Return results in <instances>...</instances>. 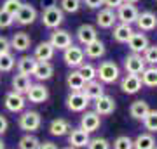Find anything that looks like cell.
<instances>
[{
  "mask_svg": "<svg viewBox=\"0 0 157 149\" xmlns=\"http://www.w3.org/2000/svg\"><path fill=\"white\" fill-rule=\"evenodd\" d=\"M119 75V66L113 61H103L100 66L96 68V76L100 78L101 83H113L117 82Z\"/></svg>",
  "mask_w": 157,
  "mask_h": 149,
  "instance_id": "6da1fadb",
  "label": "cell"
},
{
  "mask_svg": "<svg viewBox=\"0 0 157 149\" xmlns=\"http://www.w3.org/2000/svg\"><path fill=\"white\" fill-rule=\"evenodd\" d=\"M65 19V12L59 9L58 5H51V7H44L42 11V23L45 28L49 30H56Z\"/></svg>",
  "mask_w": 157,
  "mask_h": 149,
  "instance_id": "7a4b0ae2",
  "label": "cell"
},
{
  "mask_svg": "<svg viewBox=\"0 0 157 149\" xmlns=\"http://www.w3.org/2000/svg\"><path fill=\"white\" fill-rule=\"evenodd\" d=\"M19 128L25 130V132H35L39 130L40 125H42V118L37 111H25L21 116H19V122H17Z\"/></svg>",
  "mask_w": 157,
  "mask_h": 149,
  "instance_id": "3957f363",
  "label": "cell"
},
{
  "mask_svg": "<svg viewBox=\"0 0 157 149\" xmlns=\"http://www.w3.org/2000/svg\"><path fill=\"white\" fill-rule=\"evenodd\" d=\"M138 14H140V11L136 9L135 4H128V2H122L117 7V12H115L117 19L121 23H124V24H133V23H136Z\"/></svg>",
  "mask_w": 157,
  "mask_h": 149,
  "instance_id": "277c9868",
  "label": "cell"
},
{
  "mask_svg": "<svg viewBox=\"0 0 157 149\" xmlns=\"http://www.w3.org/2000/svg\"><path fill=\"white\" fill-rule=\"evenodd\" d=\"M84 49L82 47H77V45H70V47H67L65 49V52H63V59H65V62H67V66L70 68H78L82 62H84Z\"/></svg>",
  "mask_w": 157,
  "mask_h": 149,
  "instance_id": "5b68a950",
  "label": "cell"
},
{
  "mask_svg": "<svg viewBox=\"0 0 157 149\" xmlns=\"http://www.w3.org/2000/svg\"><path fill=\"white\" fill-rule=\"evenodd\" d=\"M147 68L145 59L141 57V54H131L124 59V69L128 75H141V71Z\"/></svg>",
  "mask_w": 157,
  "mask_h": 149,
  "instance_id": "8992f818",
  "label": "cell"
},
{
  "mask_svg": "<svg viewBox=\"0 0 157 149\" xmlns=\"http://www.w3.org/2000/svg\"><path fill=\"white\" fill-rule=\"evenodd\" d=\"M35 19H37V11H35V7L30 5V4H21L17 14L14 16V21H16L17 24H21V26H28V24H32Z\"/></svg>",
  "mask_w": 157,
  "mask_h": 149,
  "instance_id": "52a82bcc",
  "label": "cell"
},
{
  "mask_svg": "<svg viewBox=\"0 0 157 149\" xmlns=\"http://www.w3.org/2000/svg\"><path fill=\"white\" fill-rule=\"evenodd\" d=\"M47 97H49V90L40 83H32L30 88L26 90V99L33 104H42L47 101Z\"/></svg>",
  "mask_w": 157,
  "mask_h": 149,
  "instance_id": "ba28073f",
  "label": "cell"
},
{
  "mask_svg": "<svg viewBox=\"0 0 157 149\" xmlns=\"http://www.w3.org/2000/svg\"><path fill=\"white\" fill-rule=\"evenodd\" d=\"M51 45L54 47V49H59V50H65L67 47L73 44L72 42V35L68 33L67 30H54L52 33H51Z\"/></svg>",
  "mask_w": 157,
  "mask_h": 149,
  "instance_id": "9c48e42d",
  "label": "cell"
},
{
  "mask_svg": "<svg viewBox=\"0 0 157 149\" xmlns=\"http://www.w3.org/2000/svg\"><path fill=\"white\" fill-rule=\"evenodd\" d=\"M89 104V99L82 94V90L80 92H70V95L67 97V106L68 109L73 111V113H80V111H84Z\"/></svg>",
  "mask_w": 157,
  "mask_h": 149,
  "instance_id": "30bf717a",
  "label": "cell"
},
{
  "mask_svg": "<svg viewBox=\"0 0 157 149\" xmlns=\"http://www.w3.org/2000/svg\"><path fill=\"white\" fill-rule=\"evenodd\" d=\"M113 111H115V101H113V97L103 94L101 97H98L94 101V113H98L100 116H108V115H112Z\"/></svg>",
  "mask_w": 157,
  "mask_h": 149,
  "instance_id": "8fae6325",
  "label": "cell"
},
{
  "mask_svg": "<svg viewBox=\"0 0 157 149\" xmlns=\"http://www.w3.org/2000/svg\"><path fill=\"white\" fill-rule=\"evenodd\" d=\"M89 142V133L82 130V128H70V132H68V144L72 146V147L78 149V147H86Z\"/></svg>",
  "mask_w": 157,
  "mask_h": 149,
  "instance_id": "7c38bea8",
  "label": "cell"
},
{
  "mask_svg": "<svg viewBox=\"0 0 157 149\" xmlns=\"http://www.w3.org/2000/svg\"><path fill=\"white\" fill-rule=\"evenodd\" d=\"M6 108L7 111H11V113H19V111L25 109V106H26V99L23 97V94H17V92H9L6 95Z\"/></svg>",
  "mask_w": 157,
  "mask_h": 149,
  "instance_id": "4fadbf2b",
  "label": "cell"
},
{
  "mask_svg": "<svg viewBox=\"0 0 157 149\" xmlns=\"http://www.w3.org/2000/svg\"><path fill=\"white\" fill-rule=\"evenodd\" d=\"M100 125H101L100 115H98V113H94V111H87V113H84V115H82V118H80V128H82V130H86L87 133L96 132V130L100 128Z\"/></svg>",
  "mask_w": 157,
  "mask_h": 149,
  "instance_id": "5bb4252c",
  "label": "cell"
},
{
  "mask_svg": "<svg viewBox=\"0 0 157 149\" xmlns=\"http://www.w3.org/2000/svg\"><path fill=\"white\" fill-rule=\"evenodd\" d=\"M141 78L140 75H126L121 80V88H122L124 94H136L141 90Z\"/></svg>",
  "mask_w": 157,
  "mask_h": 149,
  "instance_id": "9a60e30c",
  "label": "cell"
},
{
  "mask_svg": "<svg viewBox=\"0 0 157 149\" xmlns=\"http://www.w3.org/2000/svg\"><path fill=\"white\" fill-rule=\"evenodd\" d=\"M136 26L140 28V31H152L157 28V16L150 11L141 12L136 17Z\"/></svg>",
  "mask_w": 157,
  "mask_h": 149,
  "instance_id": "2e32d148",
  "label": "cell"
},
{
  "mask_svg": "<svg viewBox=\"0 0 157 149\" xmlns=\"http://www.w3.org/2000/svg\"><path fill=\"white\" fill-rule=\"evenodd\" d=\"M148 38H147V35L143 33H133L131 35V38L128 40V47L131 49L133 54H143V50L148 47Z\"/></svg>",
  "mask_w": 157,
  "mask_h": 149,
  "instance_id": "e0dca14e",
  "label": "cell"
},
{
  "mask_svg": "<svg viewBox=\"0 0 157 149\" xmlns=\"http://www.w3.org/2000/svg\"><path fill=\"white\" fill-rule=\"evenodd\" d=\"M9 42H11V49L17 50V52H25V50L30 49L32 38H30L28 33H25V31H17V33L12 35V38L9 40Z\"/></svg>",
  "mask_w": 157,
  "mask_h": 149,
  "instance_id": "ac0fdd59",
  "label": "cell"
},
{
  "mask_svg": "<svg viewBox=\"0 0 157 149\" xmlns=\"http://www.w3.org/2000/svg\"><path fill=\"white\" fill-rule=\"evenodd\" d=\"M32 75H33L37 80H40V82L49 80V78L54 75V66H52L49 61H37V64H35Z\"/></svg>",
  "mask_w": 157,
  "mask_h": 149,
  "instance_id": "d6986e66",
  "label": "cell"
},
{
  "mask_svg": "<svg viewBox=\"0 0 157 149\" xmlns=\"http://www.w3.org/2000/svg\"><path fill=\"white\" fill-rule=\"evenodd\" d=\"M96 38H98V31H96V28L93 26V24H82V26H78L77 40L82 45L91 44V42H94Z\"/></svg>",
  "mask_w": 157,
  "mask_h": 149,
  "instance_id": "ffe728a7",
  "label": "cell"
},
{
  "mask_svg": "<svg viewBox=\"0 0 157 149\" xmlns=\"http://www.w3.org/2000/svg\"><path fill=\"white\" fill-rule=\"evenodd\" d=\"M82 94H84L89 101H96L98 97H101V95L105 94L103 83L98 82V80H91V82H87L84 85V88H82Z\"/></svg>",
  "mask_w": 157,
  "mask_h": 149,
  "instance_id": "44dd1931",
  "label": "cell"
},
{
  "mask_svg": "<svg viewBox=\"0 0 157 149\" xmlns=\"http://www.w3.org/2000/svg\"><path fill=\"white\" fill-rule=\"evenodd\" d=\"M115 21H117V16H115V12L112 11V9H101L100 12H98V16H96V23H98V26L100 28H105V30H108V28H112L113 24H115Z\"/></svg>",
  "mask_w": 157,
  "mask_h": 149,
  "instance_id": "7402d4cb",
  "label": "cell"
},
{
  "mask_svg": "<svg viewBox=\"0 0 157 149\" xmlns=\"http://www.w3.org/2000/svg\"><path fill=\"white\" fill-rule=\"evenodd\" d=\"M54 47L51 45V42H40L37 47H35V54L33 57L37 61H51L54 57Z\"/></svg>",
  "mask_w": 157,
  "mask_h": 149,
  "instance_id": "603a6c76",
  "label": "cell"
},
{
  "mask_svg": "<svg viewBox=\"0 0 157 149\" xmlns=\"http://www.w3.org/2000/svg\"><path fill=\"white\" fill-rule=\"evenodd\" d=\"M84 55H87L89 59H100L101 55H105L107 49H105V44L101 42L100 38H96L94 42H91V44L84 45Z\"/></svg>",
  "mask_w": 157,
  "mask_h": 149,
  "instance_id": "cb8c5ba5",
  "label": "cell"
},
{
  "mask_svg": "<svg viewBox=\"0 0 157 149\" xmlns=\"http://www.w3.org/2000/svg\"><path fill=\"white\" fill-rule=\"evenodd\" d=\"M135 33V30L131 24H117V26L113 28V40L119 42V44H128V40L131 38V35Z\"/></svg>",
  "mask_w": 157,
  "mask_h": 149,
  "instance_id": "d4e9b609",
  "label": "cell"
},
{
  "mask_svg": "<svg viewBox=\"0 0 157 149\" xmlns=\"http://www.w3.org/2000/svg\"><path fill=\"white\" fill-rule=\"evenodd\" d=\"M35 64H37V59H35L33 55H23V57H19L16 61L17 73H21V75H32Z\"/></svg>",
  "mask_w": 157,
  "mask_h": 149,
  "instance_id": "484cf974",
  "label": "cell"
},
{
  "mask_svg": "<svg viewBox=\"0 0 157 149\" xmlns=\"http://www.w3.org/2000/svg\"><path fill=\"white\" fill-rule=\"evenodd\" d=\"M70 122L65 120V118H56V120H52L51 122V127H49V132L52 135H56V137H61V135H67L70 132Z\"/></svg>",
  "mask_w": 157,
  "mask_h": 149,
  "instance_id": "4316f807",
  "label": "cell"
},
{
  "mask_svg": "<svg viewBox=\"0 0 157 149\" xmlns=\"http://www.w3.org/2000/svg\"><path fill=\"white\" fill-rule=\"evenodd\" d=\"M32 85V80H30L28 75H21V73H17L12 76V88H14V92L17 94H26V90L30 88Z\"/></svg>",
  "mask_w": 157,
  "mask_h": 149,
  "instance_id": "83f0119b",
  "label": "cell"
},
{
  "mask_svg": "<svg viewBox=\"0 0 157 149\" xmlns=\"http://www.w3.org/2000/svg\"><path fill=\"white\" fill-rule=\"evenodd\" d=\"M148 111H150V108H148V104L145 101H135L131 104V108H129V115H131V118L143 122V118L148 115Z\"/></svg>",
  "mask_w": 157,
  "mask_h": 149,
  "instance_id": "f1b7e54d",
  "label": "cell"
},
{
  "mask_svg": "<svg viewBox=\"0 0 157 149\" xmlns=\"http://www.w3.org/2000/svg\"><path fill=\"white\" fill-rule=\"evenodd\" d=\"M155 147V139L152 133H140L133 140V149H154Z\"/></svg>",
  "mask_w": 157,
  "mask_h": 149,
  "instance_id": "f546056e",
  "label": "cell"
},
{
  "mask_svg": "<svg viewBox=\"0 0 157 149\" xmlns=\"http://www.w3.org/2000/svg\"><path fill=\"white\" fill-rule=\"evenodd\" d=\"M67 85H68V88H70L72 92H80V90L84 88V85H86V80L80 76V73L75 69V71H72L67 76Z\"/></svg>",
  "mask_w": 157,
  "mask_h": 149,
  "instance_id": "4dcf8cb0",
  "label": "cell"
},
{
  "mask_svg": "<svg viewBox=\"0 0 157 149\" xmlns=\"http://www.w3.org/2000/svg\"><path fill=\"white\" fill-rule=\"evenodd\" d=\"M141 78V85H147V87H157V66H150L145 68L140 75Z\"/></svg>",
  "mask_w": 157,
  "mask_h": 149,
  "instance_id": "1f68e13d",
  "label": "cell"
},
{
  "mask_svg": "<svg viewBox=\"0 0 157 149\" xmlns=\"http://www.w3.org/2000/svg\"><path fill=\"white\" fill-rule=\"evenodd\" d=\"M16 66V57L11 52L0 54V73H9L12 71V68Z\"/></svg>",
  "mask_w": 157,
  "mask_h": 149,
  "instance_id": "d6a6232c",
  "label": "cell"
},
{
  "mask_svg": "<svg viewBox=\"0 0 157 149\" xmlns=\"http://www.w3.org/2000/svg\"><path fill=\"white\" fill-rule=\"evenodd\" d=\"M77 71L80 73V76L86 80V83L91 82V80H96V68L93 66V64H89V62H82V64L78 66Z\"/></svg>",
  "mask_w": 157,
  "mask_h": 149,
  "instance_id": "836d02e7",
  "label": "cell"
},
{
  "mask_svg": "<svg viewBox=\"0 0 157 149\" xmlns=\"http://www.w3.org/2000/svg\"><path fill=\"white\" fill-rule=\"evenodd\" d=\"M40 140L32 133H26L19 139V149H39Z\"/></svg>",
  "mask_w": 157,
  "mask_h": 149,
  "instance_id": "e575fe53",
  "label": "cell"
},
{
  "mask_svg": "<svg viewBox=\"0 0 157 149\" xmlns=\"http://www.w3.org/2000/svg\"><path fill=\"white\" fill-rule=\"evenodd\" d=\"M143 125H145V128H147L150 133L157 132V111H155V109H150V111H148V115L143 118Z\"/></svg>",
  "mask_w": 157,
  "mask_h": 149,
  "instance_id": "d590c367",
  "label": "cell"
},
{
  "mask_svg": "<svg viewBox=\"0 0 157 149\" xmlns=\"http://www.w3.org/2000/svg\"><path fill=\"white\" fill-rule=\"evenodd\" d=\"M141 57L145 59L147 64L157 66V45H148V47L143 50V55H141Z\"/></svg>",
  "mask_w": 157,
  "mask_h": 149,
  "instance_id": "8d00e7d4",
  "label": "cell"
},
{
  "mask_svg": "<svg viewBox=\"0 0 157 149\" xmlns=\"http://www.w3.org/2000/svg\"><path fill=\"white\" fill-rule=\"evenodd\" d=\"M80 2H82V0H61V2H59V9H61L63 12L73 14V12H77L78 9H80Z\"/></svg>",
  "mask_w": 157,
  "mask_h": 149,
  "instance_id": "74e56055",
  "label": "cell"
},
{
  "mask_svg": "<svg viewBox=\"0 0 157 149\" xmlns=\"http://www.w3.org/2000/svg\"><path fill=\"white\" fill-rule=\"evenodd\" d=\"M87 149H112V146H110V142H108L107 139L94 137V139H89Z\"/></svg>",
  "mask_w": 157,
  "mask_h": 149,
  "instance_id": "f35d334b",
  "label": "cell"
},
{
  "mask_svg": "<svg viewBox=\"0 0 157 149\" xmlns=\"http://www.w3.org/2000/svg\"><path fill=\"white\" fill-rule=\"evenodd\" d=\"M21 0H6L4 4H2V9L6 12H9L11 16H16L17 11H19V7H21Z\"/></svg>",
  "mask_w": 157,
  "mask_h": 149,
  "instance_id": "ab89813d",
  "label": "cell"
},
{
  "mask_svg": "<svg viewBox=\"0 0 157 149\" xmlns=\"http://www.w3.org/2000/svg\"><path fill=\"white\" fill-rule=\"evenodd\" d=\"M113 149H133V140L128 135H121L113 140Z\"/></svg>",
  "mask_w": 157,
  "mask_h": 149,
  "instance_id": "60d3db41",
  "label": "cell"
},
{
  "mask_svg": "<svg viewBox=\"0 0 157 149\" xmlns=\"http://www.w3.org/2000/svg\"><path fill=\"white\" fill-rule=\"evenodd\" d=\"M14 23V16H11L9 12H6L4 9H0V30L2 28H9Z\"/></svg>",
  "mask_w": 157,
  "mask_h": 149,
  "instance_id": "b9f144b4",
  "label": "cell"
},
{
  "mask_svg": "<svg viewBox=\"0 0 157 149\" xmlns=\"http://www.w3.org/2000/svg\"><path fill=\"white\" fill-rule=\"evenodd\" d=\"M11 50V42L6 37H0V54H6Z\"/></svg>",
  "mask_w": 157,
  "mask_h": 149,
  "instance_id": "7bdbcfd3",
  "label": "cell"
},
{
  "mask_svg": "<svg viewBox=\"0 0 157 149\" xmlns=\"http://www.w3.org/2000/svg\"><path fill=\"white\" fill-rule=\"evenodd\" d=\"M122 4V0H103V5L107 7V9H117L119 5Z\"/></svg>",
  "mask_w": 157,
  "mask_h": 149,
  "instance_id": "ee69618b",
  "label": "cell"
},
{
  "mask_svg": "<svg viewBox=\"0 0 157 149\" xmlns=\"http://www.w3.org/2000/svg\"><path fill=\"white\" fill-rule=\"evenodd\" d=\"M89 9H100L103 5V0H82Z\"/></svg>",
  "mask_w": 157,
  "mask_h": 149,
  "instance_id": "f6af8a7d",
  "label": "cell"
},
{
  "mask_svg": "<svg viewBox=\"0 0 157 149\" xmlns=\"http://www.w3.org/2000/svg\"><path fill=\"white\" fill-rule=\"evenodd\" d=\"M7 128H9V122H7V118L0 115V135H4V133L7 132Z\"/></svg>",
  "mask_w": 157,
  "mask_h": 149,
  "instance_id": "bcb514c9",
  "label": "cell"
},
{
  "mask_svg": "<svg viewBox=\"0 0 157 149\" xmlns=\"http://www.w3.org/2000/svg\"><path fill=\"white\" fill-rule=\"evenodd\" d=\"M39 149H58V146L54 142H51V140H45V142H40Z\"/></svg>",
  "mask_w": 157,
  "mask_h": 149,
  "instance_id": "7dc6e473",
  "label": "cell"
},
{
  "mask_svg": "<svg viewBox=\"0 0 157 149\" xmlns=\"http://www.w3.org/2000/svg\"><path fill=\"white\" fill-rule=\"evenodd\" d=\"M122 2H128V4H136L138 0H122Z\"/></svg>",
  "mask_w": 157,
  "mask_h": 149,
  "instance_id": "c3c4849f",
  "label": "cell"
},
{
  "mask_svg": "<svg viewBox=\"0 0 157 149\" xmlns=\"http://www.w3.org/2000/svg\"><path fill=\"white\" fill-rule=\"evenodd\" d=\"M0 149H6V144L2 142V139H0Z\"/></svg>",
  "mask_w": 157,
  "mask_h": 149,
  "instance_id": "681fc988",
  "label": "cell"
},
{
  "mask_svg": "<svg viewBox=\"0 0 157 149\" xmlns=\"http://www.w3.org/2000/svg\"><path fill=\"white\" fill-rule=\"evenodd\" d=\"M63 149H75V147H72V146H68V147H63Z\"/></svg>",
  "mask_w": 157,
  "mask_h": 149,
  "instance_id": "f907efd6",
  "label": "cell"
},
{
  "mask_svg": "<svg viewBox=\"0 0 157 149\" xmlns=\"http://www.w3.org/2000/svg\"><path fill=\"white\" fill-rule=\"evenodd\" d=\"M154 149H157V146H155V147H154Z\"/></svg>",
  "mask_w": 157,
  "mask_h": 149,
  "instance_id": "816d5d0a",
  "label": "cell"
},
{
  "mask_svg": "<svg viewBox=\"0 0 157 149\" xmlns=\"http://www.w3.org/2000/svg\"><path fill=\"white\" fill-rule=\"evenodd\" d=\"M155 4H157V0H155Z\"/></svg>",
  "mask_w": 157,
  "mask_h": 149,
  "instance_id": "f5cc1de1",
  "label": "cell"
}]
</instances>
